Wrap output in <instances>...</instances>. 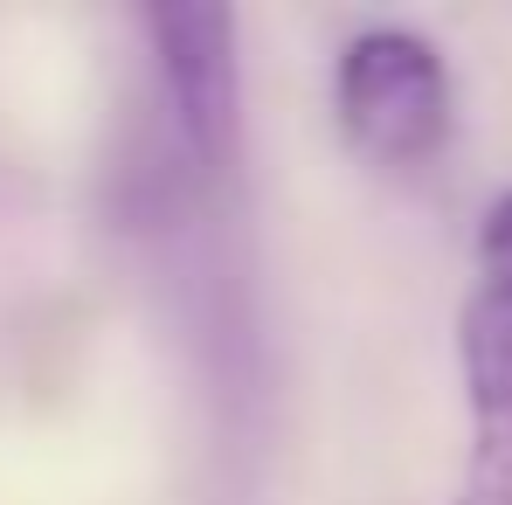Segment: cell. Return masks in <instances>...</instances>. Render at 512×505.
Segmentation results:
<instances>
[{"label": "cell", "mask_w": 512, "mask_h": 505, "mask_svg": "<svg viewBox=\"0 0 512 505\" xmlns=\"http://www.w3.org/2000/svg\"><path fill=\"white\" fill-rule=\"evenodd\" d=\"M464 402H471V457L450 505H512V298L471 291L457 319Z\"/></svg>", "instance_id": "obj_3"}, {"label": "cell", "mask_w": 512, "mask_h": 505, "mask_svg": "<svg viewBox=\"0 0 512 505\" xmlns=\"http://www.w3.org/2000/svg\"><path fill=\"white\" fill-rule=\"evenodd\" d=\"M478 263H485V291L512 298V187L485 208V222H478Z\"/></svg>", "instance_id": "obj_4"}, {"label": "cell", "mask_w": 512, "mask_h": 505, "mask_svg": "<svg viewBox=\"0 0 512 505\" xmlns=\"http://www.w3.org/2000/svg\"><path fill=\"white\" fill-rule=\"evenodd\" d=\"M160 97H167L173 139L194 160V173H215L236 160L243 132V56H236V7L222 0H160L139 14Z\"/></svg>", "instance_id": "obj_2"}, {"label": "cell", "mask_w": 512, "mask_h": 505, "mask_svg": "<svg viewBox=\"0 0 512 505\" xmlns=\"http://www.w3.org/2000/svg\"><path fill=\"white\" fill-rule=\"evenodd\" d=\"M333 118L367 167H429L457 118L443 49L416 28H360L333 70Z\"/></svg>", "instance_id": "obj_1"}]
</instances>
